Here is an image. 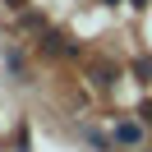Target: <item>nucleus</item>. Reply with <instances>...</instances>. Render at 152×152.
Here are the masks:
<instances>
[{
	"label": "nucleus",
	"instance_id": "obj_1",
	"mask_svg": "<svg viewBox=\"0 0 152 152\" xmlns=\"http://www.w3.org/2000/svg\"><path fill=\"white\" fill-rule=\"evenodd\" d=\"M111 143L138 152V148H143V120H115V124H111Z\"/></svg>",
	"mask_w": 152,
	"mask_h": 152
},
{
	"label": "nucleus",
	"instance_id": "obj_2",
	"mask_svg": "<svg viewBox=\"0 0 152 152\" xmlns=\"http://www.w3.org/2000/svg\"><path fill=\"white\" fill-rule=\"evenodd\" d=\"M5 65H10V74L19 78V83H28V65H23V56H19V51H14V46L5 51Z\"/></svg>",
	"mask_w": 152,
	"mask_h": 152
},
{
	"label": "nucleus",
	"instance_id": "obj_3",
	"mask_svg": "<svg viewBox=\"0 0 152 152\" xmlns=\"http://www.w3.org/2000/svg\"><path fill=\"white\" fill-rule=\"evenodd\" d=\"M78 134H83V143H92V148H97V152H106V148H111V143H106V138H102V134H97V129H92V124H78Z\"/></svg>",
	"mask_w": 152,
	"mask_h": 152
},
{
	"label": "nucleus",
	"instance_id": "obj_4",
	"mask_svg": "<svg viewBox=\"0 0 152 152\" xmlns=\"http://www.w3.org/2000/svg\"><path fill=\"white\" fill-rule=\"evenodd\" d=\"M134 74H138L143 83H148V78H152V60H138V65H134Z\"/></svg>",
	"mask_w": 152,
	"mask_h": 152
},
{
	"label": "nucleus",
	"instance_id": "obj_5",
	"mask_svg": "<svg viewBox=\"0 0 152 152\" xmlns=\"http://www.w3.org/2000/svg\"><path fill=\"white\" fill-rule=\"evenodd\" d=\"M138 120H143V124H152V102H143V106H138Z\"/></svg>",
	"mask_w": 152,
	"mask_h": 152
},
{
	"label": "nucleus",
	"instance_id": "obj_6",
	"mask_svg": "<svg viewBox=\"0 0 152 152\" xmlns=\"http://www.w3.org/2000/svg\"><path fill=\"white\" fill-rule=\"evenodd\" d=\"M143 5H148V0H134V10H143Z\"/></svg>",
	"mask_w": 152,
	"mask_h": 152
}]
</instances>
